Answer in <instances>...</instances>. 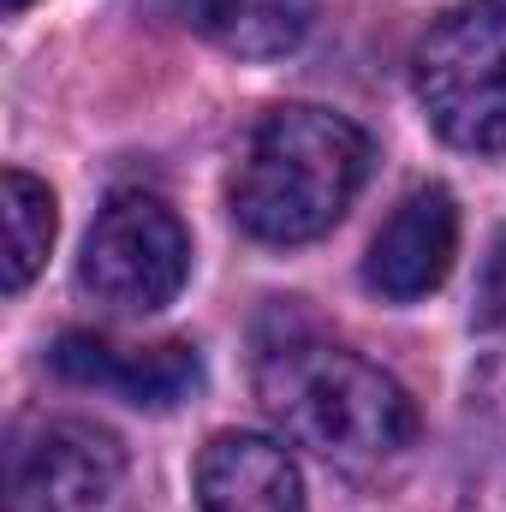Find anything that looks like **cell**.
<instances>
[{
    "label": "cell",
    "mask_w": 506,
    "mask_h": 512,
    "mask_svg": "<svg viewBox=\"0 0 506 512\" xmlns=\"http://www.w3.org/2000/svg\"><path fill=\"white\" fill-rule=\"evenodd\" d=\"M429 126L459 149H506V0H465L429 24L411 60Z\"/></svg>",
    "instance_id": "cell-3"
},
{
    "label": "cell",
    "mask_w": 506,
    "mask_h": 512,
    "mask_svg": "<svg viewBox=\"0 0 506 512\" xmlns=\"http://www.w3.org/2000/svg\"><path fill=\"white\" fill-rule=\"evenodd\" d=\"M185 274H191V233L149 191H120L96 215L84 256H78V286L96 304L131 310V316H149V310L173 304Z\"/></svg>",
    "instance_id": "cell-4"
},
{
    "label": "cell",
    "mask_w": 506,
    "mask_h": 512,
    "mask_svg": "<svg viewBox=\"0 0 506 512\" xmlns=\"http://www.w3.org/2000/svg\"><path fill=\"white\" fill-rule=\"evenodd\" d=\"M167 6L197 36H209L239 60H286L316 24V0H167Z\"/></svg>",
    "instance_id": "cell-9"
},
{
    "label": "cell",
    "mask_w": 506,
    "mask_h": 512,
    "mask_svg": "<svg viewBox=\"0 0 506 512\" xmlns=\"http://www.w3.org/2000/svg\"><path fill=\"white\" fill-rule=\"evenodd\" d=\"M370 179V137L346 114L286 102L262 114L233 167V221L262 245H310L334 233Z\"/></svg>",
    "instance_id": "cell-2"
},
{
    "label": "cell",
    "mask_w": 506,
    "mask_h": 512,
    "mask_svg": "<svg viewBox=\"0 0 506 512\" xmlns=\"http://www.w3.org/2000/svg\"><path fill=\"white\" fill-rule=\"evenodd\" d=\"M54 376L78 387H108L126 405L143 411H173L203 387V358L185 340H161V346H120L108 334H60L48 352Z\"/></svg>",
    "instance_id": "cell-6"
},
{
    "label": "cell",
    "mask_w": 506,
    "mask_h": 512,
    "mask_svg": "<svg viewBox=\"0 0 506 512\" xmlns=\"http://www.w3.org/2000/svg\"><path fill=\"white\" fill-rule=\"evenodd\" d=\"M256 399L286 441L340 471H376L417 435L411 393L381 364L310 322H286V310H274L256 340Z\"/></svg>",
    "instance_id": "cell-1"
},
{
    "label": "cell",
    "mask_w": 506,
    "mask_h": 512,
    "mask_svg": "<svg viewBox=\"0 0 506 512\" xmlns=\"http://www.w3.org/2000/svg\"><path fill=\"white\" fill-rule=\"evenodd\" d=\"M126 477V453L84 417H36L12 435V512H102Z\"/></svg>",
    "instance_id": "cell-5"
},
{
    "label": "cell",
    "mask_w": 506,
    "mask_h": 512,
    "mask_svg": "<svg viewBox=\"0 0 506 512\" xmlns=\"http://www.w3.org/2000/svg\"><path fill=\"white\" fill-rule=\"evenodd\" d=\"M6 6H12V12H18V6H30V0H6Z\"/></svg>",
    "instance_id": "cell-12"
},
{
    "label": "cell",
    "mask_w": 506,
    "mask_h": 512,
    "mask_svg": "<svg viewBox=\"0 0 506 512\" xmlns=\"http://www.w3.org/2000/svg\"><path fill=\"white\" fill-rule=\"evenodd\" d=\"M453 256H459V209H453V191L417 185L411 197H399V209L381 221V233L370 239L364 286L381 292V298H393V304L429 298L453 274Z\"/></svg>",
    "instance_id": "cell-7"
},
{
    "label": "cell",
    "mask_w": 506,
    "mask_h": 512,
    "mask_svg": "<svg viewBox=\"0 0 506 512\" xmlns=\"http://www.w3.org/2000/svg\"><path fill=\"white\" fill-rule=\"evenodd\" d=\"M0 203H6V292H24L54 245V191L36 173L6 167Z\"/></svg>",
    "instance_id": "cell-10"
},
{
    "label": "cell",
    "mask_w": 506,
    "mask_h": 512,
    "mask_svg": "<svg viewBox=\"0 0 506 512\" xmlns=\"http://www.w3.org/2000/svg\"><path fill=\"white\" fill-rule=\"evenodd\" d=\"M477 322L506 328V233L495 239V251L483 262V280H477Z\"/></svg>",
    "instance_id": "cell-11"
},
{
    "label": "cell",
    "mask_w": 506,
    "mask_h": 512,
    "mask_svg": "<svg viewBox=\"0 0 506 512\" xmlns=\"http://www.w3.org/2000/svg\"><path fill=\"white\" fill-rule=\"evenodd\" d=\"M197 507L203 512H304L298 459L251 429H221L197 453Z\"/></svg>",
    "instance_id": "cell-8"
}]
</instances>
